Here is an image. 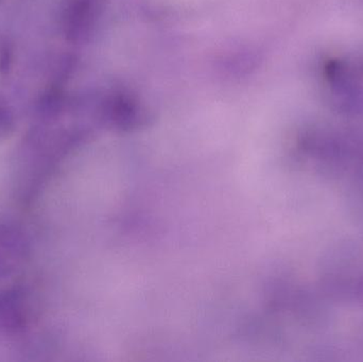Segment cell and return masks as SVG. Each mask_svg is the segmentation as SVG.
Wrapping results in <instances>:
<instances>
[{
	"label": "cell",
	"instance_id": "1",
	"mask_svg": "<svg viewBox=\"0 0 363 362\" xmlns=\"http://www.w3.org/2000/svg\"><path fill=\"white\" fill-rule=\"evenodd\" d=\"M28 254V244L16 227L0 225V278L16 271Z\"/></svg>",
	"mask_w": 363,
	"mask_h": 362
},
{
	"label": "cell",
	"instance_id": "2",
	"mask_svg": "<svg viewBox=\"0 0 363 362\" xmlns=\"http://www.w3.org/2000/svg\"><path fill=\"white\" fill-rule=\"evenodd\" d=\"M14 131V118L8 108L0 106V142L10 137Z\"/></svg>",
	"mask_w": 363,
	"mask_h": 362
}]
</instances>
